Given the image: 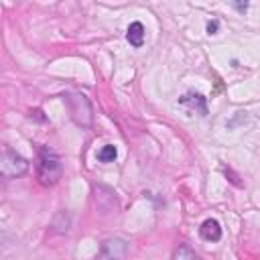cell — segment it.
Returning a JSON list of instances; mask_svg holds the SVG:
<instances>
[{"label":"cell","mask_w":260,"mask_h":260,"mask_svg":"<svg viewBox=\"0 0 260 260\" xmlns=\"http://www.w3.org/2000/svg\"><path fill=\"white\" fill-rule=\"evenodd\" d=\"M37 177L41 185H55L61 179V160L59 156L49 150L47 146H43L39 150V158H37Z\"/></svg>","instance_id":"obj_1"},{"label":"cell","mask_w":260,"mask_h":260,"mask_svg":"<svg viewBox=\"0 0 260 260\" xmlns=\"http://www.w3.org/2000/svg\"><path fill=\"white\" fill-rule=\"evenodd\" d=\"M28 171V160L14 152L12 148L4 146L2 148V158H0V175L4 179H16L22 177Z\"/></svg>","instance_id":"obj_2"},{"label":"cell","mask_w":260,"mask_h":260,"mask_svg":"<svg viewBox=\"0 0 260 260\" xmlns=\"http://www.w3.org/2000/svg\"><path fill=\"white\" fill-rule=\"evenodd\" d=\"M65 102H67L69 114L75 120V124L85 126V128L91 126V106H89V100L83 93H67Z\"/></svg>","instance_id":"obj_3"},{"label":"cell","mask_w":260,"mask_h":260,"mask_svg":"<svg viewBox=\"0 0 260 260\" xmlns=\"http://www.w3.org/2000/svg\"><path fill=\"white\" fill-rule=\"evenodd\" d=\"M128 252V244L122 238H108L102 244V252H100V260H124Z\"/></svg>","instance_id":"obj_4"},{"label":"cell","mask_w":260,"mask_h":260,"mask_svg":"<svg viewBox=\"0 0 260 260\" xmlns=\"http://www.w3.org/2000/svg\"><path fill=\"white\" fill-rule=\"evenodd\" d=\"M179 104L185 106L189 112H197L199 116H205V114H207V100H205L201 93L189 91V93H185V95L179 100Z\"/></svg>","instance_id":"obj_5"},{"label":"cell","mask_w":260,"mask_h":260,"mask_svg":"<svg viewBox=\"0 0 260 260\" xmlns=\"http://www.w3.org/2000/svg\"><path fill=\"white\" fill-rule=\"evenodd\" d=\"M199 234H201V238H203L205 242H219V240H221V225H219L217 219L207 217V219L201 223Z\"/></svg>","instance_id":"obj_6"},{"label":"cell","mask_w":260,"mask_h":260,"mask_svg":"<svg viewBox=\"0 0 260 260\" xmlns=\"http://www.w3.org/2000/svg\"><path fill=\"white\" fill-rule=\"evenodd\" d=\"M126 41L132 45V47H142V43H144V26H142V22H132L130 26H128V30H126Z\"/></svg>","instance_id":"obj_7"},{"label":"cell","mask_w":260,"mask_h":260,"mask_svg":"<svg viewBox=\"0 0 260 260\" xmlns=\"http://www.w3.org/2000/svg\"><path fill=\"white\" fill-rule=\"evenodd\" d=\"M118 156V148L114 144H104L100 150H98V160L100 162H114Z\"/></svg>","instance_id":"obj_8"},{"label":"cell","mask_w":260,"mask_h":260,"mask_svg":"<svg viewBox=\"0 0 260 260\" xmlns=\"http://www.w3.org/2000/svg\"><path fill=\"white\" fill-rule=\"evenodd\" d=\"M171 260H201L189 246H185V244H181L179 248H175V252H173V258Z\"/></svg>","instance_id":"obj_9"},{"label":"cell","mask_w":260,"mask_h":260,"mask_svg":"<svg viewBox=\"0 0 260 260\" xmlns=\"http://www.w3.org/2000/svg\"><path fill=\"white\" fill-rule=\"evenodd\" d=\"M217 28H219V22H217V20H209V22H207V35H215Z\"/></svg>","instance_id":"obj_10"}]
</instances>
